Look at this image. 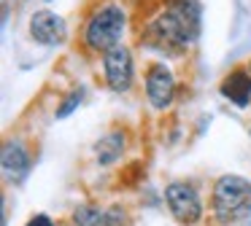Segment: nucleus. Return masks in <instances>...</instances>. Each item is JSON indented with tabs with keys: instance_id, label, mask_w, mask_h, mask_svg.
Wrapping results in <instances>:
<instances>
[{
	"instance_id": "3",
	"label": "nucleus",
	"mask_w": 251,
	"mask_h": 226,
	"mask_svg": "<svg viewBox=\"0 0 251 226\" xmlns=\"http://www.w3.org/2000/svg\"><path fill=\"white\" fill-rule=\"evenodd\" d=\"M125 22H127V16H125V11H122V5H116V3L100 5V8L89 16L87 30H84L87 46L92 48V51L108 54L111 48L119 46V38H122V32H125Z\"/></svg>"
},
{
	"instance_id": "15",
	"label": "nucleus",
	"mask_w": 251,
	"mask_h": 226,
	"mask_svg": "<svg viewBox=\"0 0 251 226\" xmlns=\"http://www.w3.org/2000/svg\"><path fill=\"white\" fill-rule=\"evenodd\" d=\"M249 132H251V129H249Z\"/></svg>"
},
{
	"instance_id": "5",
	"label": "nucleus",
	"mask_w": 251,
	"mask_h": 226,
	"mask_svg": "<svg viewBox=\"0 0 251 226\" xmlns=\"http://www.w3.org/2000/svg\"><path fill=\"white\" fill-rule=\"evenodd\" d=\"M103 73H105V81L114 91H130L132 86V54L127 46H116L111 48L108 54H103Z\"/></svg>"
},
{
	"instance_id": "9",
	"label": "nucleus",
	"mask_w": 251,
	"mask_h": 226,
	"mask_svg": "<svg viewBox=\"0 0 251 226\" xmlns=\"http://www.w3.org/2000/svg\"><path fill=\"white\" fill-rule=\"evenodd\" d=\"M222 94L238 108H249L251 102V75L246 70H232L227 78L222 81Z\"/></svg>"
},
{
	"instance_id": "7",
	"label": "nucleus",
	"mask_w": 251,
	"mask_h": 226,
	"mask_svg": "<svg viewBox=\"0 0 251 226\" xmlns=\"http://www.w3.org/2000/svg\"><path fill=\"white\" fill-rule=\"evenodd\" d=\"M146 94H149V102H151L157 111H165L170 108L173 102V94H176V78L170 73V68L165 62H154L146 73Z\"/></svg>"
},
{
	"instance_id": "13",
	"label": "nucleus",
	"mask_w": 251,
	"mask_h": 226,
	"mask_svg": "<svg viewBox=\"0 0 251 226\" xmlns=\"http://www.w3.org/2000/svg\"><path fill=\"white\" fill-rule=\"evenodd\" d=\"M25 226H54V221H51L49 215H44V213H41V215H35V218H30Z\"/></svg>"
},
{
	"instance_id": "2",
	"label": "nucleus",
	"mask_w": 251,
	"mask_h": 226,
	"mask_svg": "<svg viewBox=\"0 0 251 226\" xmlns=\"http://www.w3.org/2000/svg\"><path fill=\"white\" fill-rule=\"evenodd\" d=\"M213 215L219 224H235L251 213V181L240 175H222L213 183Z\"/></svg>"
},
{
	"instance_id": "1",
	"label": "nucleus",
	"mask_w": 251,
	"mask_h": 226,
	"mask_svg": "<svg viewBox=\"0 0 251 226\" xmlns=\"http://www.w3.org/2000/svg\"><path fill=\"white\" fill-rule=\"evenodd\" d=\"M202 30V5L197 0H170L162 14L149 24L154 41L170 46L173 51L192 46Z\"/></svg>"
},
{
	"instance_id": "12",
	"label": "nucleus",
	"mask_w": 251,
	"mask_h": 226,
	"mask_svg": "<svg viewBox=\"0 0 251 226\" xmlns=\"http://www.w3.org/2000/svg\"><path fill=\"white\" fill-rule=\"evenodd\" d=\"M81 97H84V91H81V89H73L71 94H68L65 100L60 102V108L54 111V116H57V118H68V116H71V113L76 111L78 105H81Z\"/></svg>"
},
{
	"instance_id": "14",
	"label": "nucleus",
	"mask_w": 251,
	"mask_h": 226,
	"mask_svg": "<svg viewBox=\"0 0 251 226\" xmlns=\"http://www.w3.org/2000/svg\"><path fill=\"white\" fill-rule=\"evenodd\" d=\"M46 3H49V0H46Z\"/></svg>"
},
{
	"instance_id": "8",
	"label": "nucleus",
	"mask_w": 251,
	"mask_h": 226,
	"mask_svg": "<svg viewBox=\"0 0 251 226\" xmlns=\"http://www.w3.org/2000/svg\"><path fill=\"white\" fill-rule=\"evenodd\" d=\"M0 164H3V175L11 183H22L30 175V154L22 143H6L3 145V156H0Z\"/></svg>"
},
{
	"instance_id": "6",
	"label": "nucleus",
	"mask_w": 251,
	"mask_h": 226,
	"mask_svg": "<svg viewBox=\"0 0 251 226\" xmlns=\"http://www.w3.org/2000/svg\"><path fill=\"white\" fill-rule=\"evenodd\" d=\"M30 35L41 46H62L68 38V24L54 11H35L30 16Z\"/></svg>"
},
{
	"instance_id": "11",
	"label": "nucleus",
	"mask_w": 251,
	"mask_h": 226,
	"mask_svg": "<svg viewBox=\"0 0 251 226\" xmlns=\"http://www.w3.org/2000/svg\"><path fill=\"white\" fill-rule=\"evenodd\" d=\"M73 226H111V213L95 204H78L73 210Z\"/></svg>"
},
{
	"instance_id": "10",
	"label": "nucleus",
	"mask_w": 251,
	"mask_h": 226,
	"mask_svg": "<svg viewBox=\"0 0 251 226\" xmlns=\"http://www.w3.org/2000/svg\"><path fill=\"white\" fill-rule=\"evenodd\" d=\"M125 143H127V137H125V132H108V135H103V137L95 143V159L100 161V164H114V161H119L122 159V154H125Z\"/></svg>"
},
{
	"instance_id": "4",
	"label": "nucleus",
	"mask_w": 251,
	"mask_h": 226,
	"mask_svg": "<svg viewBox=\"0 0 251 226\" xmlns=\"http://www.w3.org/2000/svg\"><path fill=\"white\" fill-rule=\"evenodd\" d=\"M165 202H168V210L181 226H195L197 221L202 218V202L200 194L192 183L186 181H173L165 186Z\"/></svg>"
}]
</instances>
